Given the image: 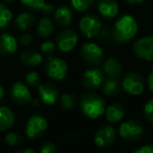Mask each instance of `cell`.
<instances>
[{
    "mask_svg": "<svg viewBox=\"0 0 153 153\" xmlns=\"http://www.w3.org/2000/svg\"><path fill=\"white\" fill-rule=\"evenodd\" d=\"M137 22L131 15H123L113 26V38L120 43L130 41L137 33Z\"/></svg>",
    "mask_w": 153,
    "mask_h": 153,
    "instance_id": "cell-1",
    "label": "cell"
},
{
    "mask_svg": "<svg viewBox=\"0 0 153 153\" xmlns=\"http://www.w3.org/2000/svg\"><path fill=\"white\" fill-rule=\"evenodd\" d=\"M80 108L85 117L98 119L105 113V101L94 94H85L80 101Z\"/></svg>",
    "mask_w": 153,
    "mask_h": 153,
    "instance_id": "cell-2",
    "label": "cell"
},
{
    "mask_svg": "<svg viewBox=\"0 0 153 153\" xmlns=\"http://www.w3.org/2000/svg\"><path fill=\"white\" fill-rule=\"evenodd\" d=\"M44 69L49 78L61 81L65 79V76H67L68 68L64 60L57 57H49L45 62Z\"/></svg>",
    "mask_w": 153,
    "mask_h": 153,
    "instance_id": "cell-3",
    "label": "cell"
},
{
    "mask_svg": "<svg viewBox=\"0 0 153 153\" xmlns=\"http://www.w3.org/2000/svg\"><path fill=\"white\" fill-rule=\"evenodd\" d=\"M122 87L131 96H140L145 89V80L137 72H129L124 76Z\"/></svg>",
    "mask_w": 153,
    "mask_h": 153,
    "instance_id": "cell-4",
    "label": "cell"
},
{
    "mask_svg": "<svg viewBox=\"0 0 153 153\" xmlns=\"http://www.w3.org/2000/svg\"><path fill=\"white\" fill-rule=\"evenodd\" d=\"M80 30L86 38H96L101 34L102 23L98 16L94 15V14H88V15L84 16L80 21Z\"/></svg>",
    "mask_w": 153,
    "mask_h": 153,
    "instance_id": "cell-5",
    "label": "cell"
},
{
    "mask_svg": "<svg viewBox=\"0 0 153 153\" xmlns=\"http://www.w3.org/2000/svg\"><path fill=\"white\" fill-rule=\"evenodd\" d=\"M119 133L125 140L128 142H134L140 138L144 133V127L140 122L134 120L123 122L119 128Z\"/></svg>",
    "mask_w": 153,
    "mask_h": 153,
    "instance_id": "cell-6",
    "label": "cell"
},
{
    "mask_svg": "<svg viewBox=\"0 0 153 153\" xmlns=\"http://www.w3.org/2000/svg\"><path fill=\"white\" fill-rule=\"evenodd\" d=\"M81 57L86 63L91 65H100L104 59V51L102 47L96 43H84L81 47Z\"/></svg>",
    "mask_w": 153,
    "mask_h": 153,
    "instance_id": "cell-7",
    "label": "cell"
},
{
    "mask_svg": "<svg viewBox=\"0 0 153 153\" xmlns=\"http://www.w3.org/2000/svg\"><path fill=\"white\" fill-rule=\"evenodd\" d=\"M47 129V121L42 115L35 114L28 119L25 126V134L28 138L35 140L42 135Z\"/></svg>",
    "mask_w": 153,
    "mask_h": 153,
    "instance_id": "cell-8",
    "label": "cell"
},
{
    "mask_svg": "<svg viewBox=\"0 0 153 153\" xmlns=\"http://www.w3.org/2000/svg\"><path fill=\"white\" fill-rule=\"evenodd\" d=\"M133 53L140 59L146 61L153 60V36L138 39L133 44Z\"/></svg>",
    "mask_w": 153,
    "mask_h": 153,
    "instance_id": "cell-9",
    "label": "cell"
},
{
    "mask_svg": "<svg viewBox=\"0 0 153 153\" xmlns=\"http://www.w3.org/2000/svg\"><path fill=\"white\" fill-rule=\"evenodd\" d=\"M105 80L104 74L98 68H91L84 72L82 76V84L85 88L90 90H96L102 86Z\"/></svg>",
    "mask_w": 153,
    "mask_h": 153,
    "instance_id": "cell-10",
    "label": "cell"
},
{
    "mask_svg": "<svg viewBox=\"0 0 153 153\" xmlns=\"http://www.w3.org/2000/svg\"><path fill=\"white\" fill-rule=\"evenodd\" d=\"M78 35L72 30H62L57 37V45L63 53H68L76 47L78 43Z\"/></svg>",
    "mask_w": 153,
    "mask_h": 153,
    "instance_id": "cell-11",
    "label": "cell"
},
{
    "mask_svg": "<svg viewBox=\"0 0 153 153\" xmlns=\"http://www.w3.org/2000/svg\"><path fill=\"white\" fill-rule=\"evenodd\" d=\"M11 98L18 105H25L30 102V91L28 87L22 82L18 81L13 84L11 88Z\"/></svg>",
    "mask_w": 153,
    "mask_h": 153,
    "instance_id": "cell-12",
    "label": "cell"
},
{
    "mask_svg": "<svg viewBox=\"0 0 153 153\" xmlns=\"http://www.w3.org/2000/svg\"><path fill=\"white\" fill-rule=\"evenodd\" d=\"M117 138V131L111 126H103L97 131L94 136V143L98 147L104 148L114 143Z\"/></svg>",
    "mask_w": 153,
    "mask_h": 153,
    "instance_id": "cell-13",
    "label": "cell"
},
{
    "mask_svg": "<svg viewBox=\"0 0 153 153\" xmlns=\"http://www.w3.org/2000/svg\"><path fill=\"white\" fill-rule=\"evenodd\" d=\"M38 91L41 101L45 105H53L59 98V91L57 87L51 83H44L38 85Z\"/></svg>",
    "mask_w": 153,
    "mask_h": 153,
    "instance_id": "cell-14",
    "label": "cell"
},
{
    "mask_svg": "<svg viewBox=\"0 0 153 153\" xmlns=\"http://www.w3.org/2000/svg\"><path fill=\"white\" fill-rule=\"evenodd\" d=\"M98 10L104 18L111 19L119 13V3L117 0H99Z\"/></svg>",
    "mask_w": 153,
    "mask_h": 153,
    "instance_id": "cell-15",
    "label": "cell"
},
{
    "mask_svg": "<svg viewBox=\"0 0 153 153\" xmlns=\"http://www.w3.org/2000/svg\"><path fill=\"white\" fill-rule=\"evenodd\" d=\"M18 48V42L15 37L10 34L0 35V55H12Z\"/></svg>",
    "mask_w": 153,
    "mask_h": 153,
    "instance_id": "cell-16",
    "label": "cell"
},
{
    "mask_svg": "<svg viewBox=\"0 0 153 153\" xmlns=\"http://www.w3.org/2000/svg\"><path fill=\"white\" fill-rule=\"evenodd\" d=\"M15 124L14 112L7 106H0V131L11 129Z\"/></svg>",
    "mask_w": 153,
    "mask_h": 153,
    "instance_id": "cell-17",
    "label": "cell"
},
{
    "mask_svg": "<svg viewBox=\"0 0 153 153\" xmlns=\"http://www.w3.org/2000/svg\"><path fill=\"white\" fill-rule=\"evenodd\" d=\"M105 114H106V119L109 123H117L124 117L125 110H124L122 104L113 103V104L109 105L108 108L105 109Z\"/></svg>",
    "mask_w": 153,
    "mask_h": 153,
    "instance_id": "cell-18",
    "label": "cell"
},
{
    "mask_svg": "<svg viewBox=\"0 0 153 153\" xmlns=\"http://www.w3.org/2000/svg\"><path fill=\"white\" fill-rule=\"evenodd\" d=\"M43 57L35 49H26L20 53V61L27 66H37L42 62Z\"/></svg>",
    "mask_w": 153,
    "mask_h": 153,
    "instance_id": "cell-19",
    "label": "cell"
},
{
    "mask_svg": "<svg viewBox=\"0 0 153 153\" xmlns=\"http://www.w3.org/2000/svg\"><path fill=\"white\" fill-rule=\"evenodd\" d=\"M55 20L59 25L68 26L72 21V12L69 7L62 5L55 12Z\"/></svg>",
    "mask_w": 153,
    "mask_h": 153,
    "instance_id": "cell-20",
    "label": "cell"
},
{
    "mask_svg": "<svg viewBox=\"0 0 153 153\" xmlns=\"http://www.w3.org/2000/svg\"><path fill=\"white\" fill-rule=\"evenodd\" d=\"M122 68H123L122 63L114 58L107 59L104 63V72L109 78H115L117 79V76L121 74Z\"/></svg>",
    "mask_w": 153,
    "mask_h": 153,
    "instance_id": "cell-21",
    "label": "cell"
},
{
    "mask_svg": "<svg viewBox=\"0 0 153 153\" xmlns=\"http://www.w3.org/2000/svg\"><path fill=\"white\" fill-rule=\"evenodd\" d=\"M102 91L108 97L117 96L121 91V86L115 78H106L102 84Z\"/></svg>",
    "mask_w": 153,
    "mask_h": 153,
    "instance_id": "cell-22",
    "label": "cell"
},
{
    "mask_svg": "<svg viewBox=\"0 0 153 153\" xmlns=\"http://www.w3.org/2000/svg\"><path fill=\"white\" fill-rule=\"evenodd\" d=\"M21 3L30 10H42L45 14H51L53 11V5L45 2V0H20Z\"/></svg>",
    "mask_w": 153,
    "mask_h": 153,
    "instance_id": "cell-23",
    "label": "cell"
},
{
    "mask_svg": "<svg viewBox=\"0 0 153 153\" xmlns=\"http://www.w3.org/2000/svg\"><path fill=\"white\" fill-rule=\"evenodd\" d=\"M53 32V23L49 18H42L37 26V33L42 38H47Z\"/></svg>",
    "mask_w": 153,
    "mask_h": 153,
    "instance_id": "cell-24",
    "label": "cell"
},
{
    "mask_svg": "<svg viewBox=\"0 0 153 153\" xmlns=\"http://www.w3.org/2000/svg\"><path fill=\"white\" fill-rule=\"evenodd\" d=\"M35 23V17L30 13H22L16 18V25L20 30H26Z\"/></svg>",
    "mask_w": 153,
    "mask_h": 153,
    "instance_id": "cell-25",
    "label": "cell"
},
{
    "mask_svg": "<svg viewBox=\"0 0 153 153\" xmlns=\"http://www.w3.org/2000/svg\"><path fill=\"white\" fill-rule=\"evenodd\" d=\"M13 19V13L3 3H0V30H5Z\"/></svg>",
    "mask_w": 153,
    "mask_h": 153,
    "instance_id": "cell-26",
    "label": "cell"
},
{
    "mask_svg": "<svg viewBox=\"0 0 153 153\" xmlns=\"http://www.w3.org/2000/svg\"><path fill=\"white\" fill-rule=\"evenodd\" d=\"M76 101H78V98L74 94H63L60 97V104L62 108L65 110L74 109L76 105Z\"/></svg>",
    "mask_w": 153,
    "mask_h": 153,
    "instance_id": "cell-27",
    "label": "cell"
},
{
    "mask_svg": "<svg viewBox=\"0 0 153 153\" xmlns=\"http://www.w3.org/2000/svg\"><path fill=\"white\" fill-rule=\"evenodd\" d=\"M70 2L76 11L84 12L94 4V0H70Z\"/></svg>",
    "mask_w": 153,
    "mask_h": 153,
    "instance_id": "cell-28",
    "label": "cell"
},
{
    "mask_svg": "<svg viewBox=\"0 0 153 153\" xmlns=\"http://www.w3.org/2000/svg\"><path fill=\"white\" fill-rule=\"evenodd\" d=\"M22 136L21 134L16 133V132H10L4 136V142L7 145H9L10 147L17 146V145L22 143Z\"/></svg>",
    "mask_w": 153,
    "mask_h": 153,
    "instance_id": "cell-29",
    "label": "cell"
},
{
    "mask_svg": "<svg viewBox=\"0 0 153 153\" xmlns=\"http://www.w3.org/2000/svg\"><path fill=\"white\" fill-rule=\"evenodd\" d=\"M39 80H40V76H39L38 72L36 71H28L27 74H25V81L28 85L33 86H37L39 84Z\"/></svg>",
    "mask_w": 153,
    "mask_h": 153,
    "instance_id": "cell-30",
    "label": "cell"
},
{
    "mask_svg": "<svg viewBox=\"0 0 153 153\" xmlns=\"http://www.w3.org/2000/svg\"><path fill=\"white\" fill-rule=\"evenodd\" d=\"M41 51L45 55H53L55 53L56 49V44L53 42V41H44V42L41 44Z\"/></svg>",
    "mask_w": 153,
    "mask_h": 153,
    "instance_id": "cell-31",
    "label": "cell"
},
{
    "mask_svg": "<svg viewBox=\"0 0 153 153\" xmlns=\"http://www.w3.org/2000/svg\"><path fill=\"white\" fill-rule=\"evenodd\" d=\"M144 114L150 123H153V99L148 101L144 106Z\"/></svg>",
    "mask_w": 153,
    "mask_h": 153,
    "instance_id": "cell-32",
    "label": "cell"
},
{
    "mask_svg": "<svg viewBox=\"0 0 153 153\" xmlns=\"http://www.w3.org/2000/svg\"><path fill=\"white\" fill-rule=\"evenodd\" d=\"M57 151L56 148V145L51 142H45L42 144L40 148V152L41 153H53Z\"/></svg>",
    "mask_w": 153,
    "mask_h": 153,
    "instance_id": "cell-33",
    "label": "cell"
},
{
    "mask_svg": "<svg viewBox=\"0 0 153 153\" xmlns=\"http://www.w3.org/2000/svg\"><path fill=\"white\" fill-rule=\"evenodd\" d=\"M19 42H20V44L23 45V46H27V45H30V43L33 42V36L30 34H23L20 37Z\"/></svg>",
    "mask_w": 153,
    "mask_h": 153,
    "instance_id": "cell-34",
    "label": "cell"
},
{
    "mask_svg": "<svg viewBox=\"0 0 153 153\" xmlns=\"http://www.w3.org/2000/svg\"><path fill=\"white\" fill-rule=\"evenodd\" d=\"M135 153H153V145H144L140 148H137L135 151Z\"/></svg>",
    "mask_w": 153,
    "mask_h": 153,
    "instance_id": "cell-35",
    "label": "cell"
},
{
    "mask_svg": "<svg viewBox=\"0 0 153 153\" xmlns=\"http://www.w3.org/2000/svg\"><path fill=\"white\" fill-rule=\"evenodd\" d=\"M148 85H149V88H150V90L153 92V69H152V71L150 72V74H149V76H148Z\"/></svg>",
    "mask_w": 153,
    "mask_h": 153,
    "instance_id": "cell-36",
    "label": "cell"
},
{
    "mask_svg": "<svg viewBox=\"0 0 153 153\" xmlns=\"http://www.w3.org/2000/svg\"><path fill=\"white\" fill-rule=\"evenodd\" d=\"M35 151L33 149H20L18 150V153H34Z\"/></svg>",
    "mask_w": 153,
    "mask_h": 153,
    "instance_id": "cell-37",
    "label": "cell"
},
{
    "mask_svg": "<svg viewBox=\"0 0 153 153\" xmlns=\"http://www.w3.org/2000/svg\"><path fill=\"white\" fill-rule=\"evenodd\" d=\"M127 2H129L130 4H140V3H142L144 0H126Z\"/></svg>",
    "mask_w": 153,
    "mask_h": 153,
    "instance_id": "cell-38",
    "label": "cell"
},
{
    "mask_svg": "<svg viewBox=\"0 0 153 153\" xmlns=\"http://www.w3.org/2000/svg\"><path fill=\"white\" fill-rule=\"evenodd\" d=\"M3 97H4V88H3V86L0 84V101L2 100Z\"/></svg>",
    "mask_w": 153,
    "mask_h": 153,
    "instance_id": "cell-39",
    "label": "cell"
},
{
    "mask_svg": "<svg viewBox=\"0 0 153 153\" xmlns=\"http://www.w3.org/2000/svg\"><path fill=\"white\" fill-rule=\"evenodd\" d=\"M38 100H33V104L35 105V106H36V105H38Z\"/></svg>",
    "mask_w": 153,
    "mask_h": 153,
    "instance_id": "cell-40",
    "label": "cell"
},
{
    "mask_svg": "<svg viewBox=\"0 0 153 153\" xmlns=\"http://www.w3.org/2000/svg\"><path fill=\"white\" fill-rule=\"evenodd\" d=\"M5 2H9V3H11V2H13L14 0H4Z\"/></svg>",
    "mask_w": 153,
    "mask_h": 153,
    "instance_id": "cell-41",
    "label": "cell"
}]
</instances>
